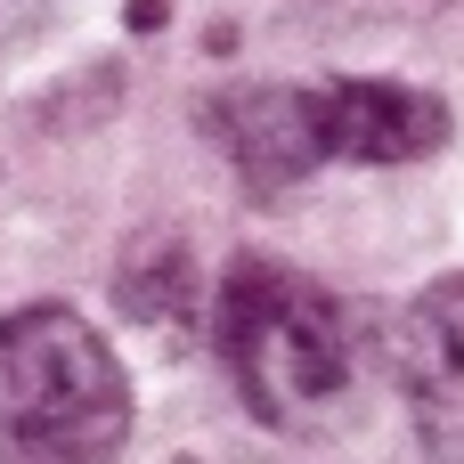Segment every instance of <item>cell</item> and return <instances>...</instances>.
I'll return each instance as SVG.
<instances>
[{
  "label": "cell",
  "instance_id": "3",
  "mask_svg": "<svg viewBox=\"0 0 464 464\" xmlns=\"http://www.w3.org/2000/svg\"><path fill=\"white\" fill-rule=\"evenodd\" d=\"M392 375L432 464H464V277H432L392 326Z\"/></svg>",
  "mask_w": 464,
  "mask_h": 464
},
{
  "label": "cell",
  "instance_id": "4",
  "mask_svg": "<svg viewBox=\"0 0 464 464\" xmlns=\"http://www.w3.org/2000/svg\"><path fill=\"white\" fill-rule=\"evenodd\" d=\"M457 130V114L416 90V82H383V73H351L318 90V139L326 163H424L440 155Z\"/></svg>",
  "mask_w": 464,
  "mask_h": 464
},
{
  "label": "cell",
  "instance_id": "1",
  "mask_svg": "<svg viewBox=\"0 0 464 464\" xmlns=\"http://www.w3.org/2000/svg\"><path fill=\"white\" fill-rule=\"evenodd\" d=\"M212 343H220L245 408L277 432L326 424L351 392V318H343V302L318 277L269 261V253H237L220 269Z\"/></svg>",
  "mask_w": 464,
  "mask_h": 464
},
{
  "label": "cell",
  "instance_id": "5",
  "mask_svg": "<svg viewBox=\"0 0 464 464\" xmlns=\"http://www.w3.org/2000/svg\"><path fill=\"white\" fill-rule=\"evenodd\" d=\"M212 139L220 155L237 163V179L253 196H277L294 179H310L326 163V139H318V90H294V82H237L212 98Z\"/></svg>",
  "mask_w": 464,
  "mask_h": 464
},
{
  "label": "cell",
  "instance_id": "2",
  "mask_svg": "<svg viewBox=\"0 0 464 464\" xmlns=\"http://www.w3.org/2000/svg\"><path fill=\"white\" fill-rule=\"evenodd\" d=\"M130 440V375L57 302L0 318V464H106Z\"/></svg>",
  "mask_w": 464,
  "mask_h": 464
},
{
  "label": "cell",
  "instance_id": "6",
  "mask_svg": "<svg viewBox=\"0 0 464 464\" xmlns=\"http://www.w3.org/2000/svg\"><path fill=\"white\" fill-rule=\"evenodd\" d=\"M122 310L147 318V326H188L196 318V269L179 245H155L122 269Z\"/></svg>",
  "mask_w": 464,
  "mask_h": 464
}]
</instances>
